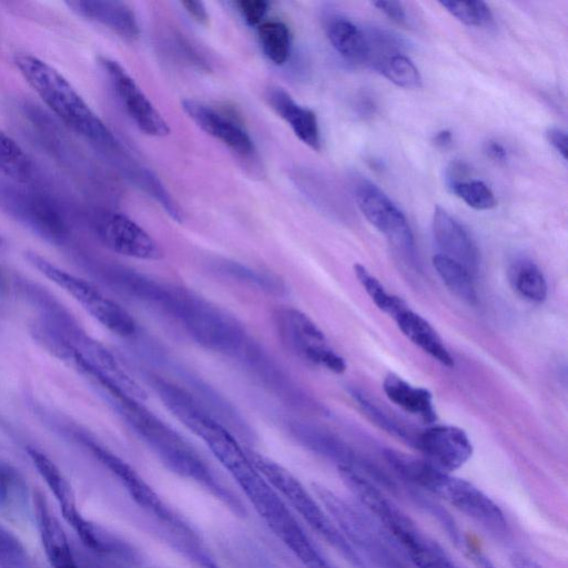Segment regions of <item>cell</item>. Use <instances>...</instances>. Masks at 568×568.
I'll return each instance as SVG.
<instances>
[{
  "label": "cell",
  "instance_id": "26",
  "mask_svg": "<svg viewBox=\"0 0 568 568\" xmlns=\"http://www.w3.org/2000/svg\"><path fill=\"white\" fill-rule=\"evenodd\" d=\"M265 99L272 110L284 120L294 134L307 146L321 150V131L316 113L301 105L280 87L267 89Z\"/></svg>",
  "mask_w": 568,
  "mask_h": 568
},
{
  "label": "cell",
  "instance_id": "34",
  "mask_svg": "<svg viewBox=\"0 0 568 568\" xmlns=\"http://www.w3.org/2000/svg\"><path fill=\"white\" fill-rule=\"evenodd\" d=\"M0 171L11 181L27 184L34 175V164L21 145L0 129Z\"/></svg>",
  "mask_w": 568,
  "mask_h": 568
},
{
  "label": "cell",
  "instance_id": "48",
  "mask_svg": "<svg viewBox=\"0 0 568 568\" xmlns=\"http://www.w3.org/2000/svg\"><path fill=\"white\" fill-rule=\"evenodd\" d=\"M546 138L552 148L566 160L568 144L566 132L559 128L552 126L547 130Z\"/></svg>",
  "mask_w": 568,
  "mask_h": 568
},
{
  "label": "cell",
  "instance_id": "10",
  "mask_svg": "<svg viewBox=\"0 0 568 568\" xmlns=\"http://www.w3.org/2000/svg\"><path fill=\"white\" fill-rule=\"evenodd\" d=\"M277 335L284 347L305 363L342 374L345 359L328 344L323 331L302 311L278 307L273 313Z\"/></svg>",
  "mask_w": 568,
  "mask_h": 568
},
{
  "label": "cell",
  "instance_id": "29",
  "mask_svg": "<svg viewBox=\"0 0 568 568\" xmlns=\"http://www.w3.org/2000/svg\"><path fill=\"white\" fill-rule=\"evenodd\" d=\"M383 389L387 398L406 413L426 424L437 420L433 395L428 389L414 386L393 373L385 376Z\"/></svg>",
  "mask_w": 568,
  "mask_h": 568
},
{
  "label": "cell",
  "instance_id": "47",
  "mask_svg": "<svg viewBox=\"0 0 568 568\" xmlns=\"http://www.w3.org/2000/svg\"><path fill=\"white\" fill-rule=\"evenodd\" d=\"M470 173L469 166L463 161L452 162L445 172V183L449 190L457 183L468 180L467 176Z\"/></svg>",
  "mask_w": 568,
  "mask_h": 568
},
{
  "label": "cell",
  "instance_id": "31",
  "mask_svg": "<svg viewBox=\"0 0 568 568\" xmlns=\"http://www.w3.org/2000/svg\"><path fill=\"white\" fill-rule=\"evenodd\" d=\"M212 267L224 277L255 287L268 295L284 296L287 294L285 281L273 272L254 268L229 258L214 260Z\"/></svg>",
  "mask_w": 568,
  "mask_h": 568
},
{
  "label": "cell",
  "instance_id": "39",
  "mask_svg": "<svg viewBox=\"0 0 568 568\" xmlns=\"http://www.w3.org/2000/svg\"><path fill=\"white\" fill-rule=\"evenodd\" d=\"M354 273L375 305L390 317L405 303L400 297L389 294L383 284L362 264H354Z\"/></svg>",
  "mask_w": 568,
  "mask_h": 568
},
{
  "label": "cell",
  "instance_id": "36",
  "mask_svg": "<svg viewBox=\"0 0 568 568\" xmlns=\"http://www.w3.org/2000/svg\"><path fill=\"white\" fill-rule=\"evenodd\" d=\"M351 397L359 407L361 412L378 428L389 435L414 446L416 435L400 422L389 415L363 390L352 387L348 389Z\"/></svg>",
  "mask_w": 568,
  "mask_h": 568
},
{
  "label": "cell",
  "instance_id": "20",
  "mask_svg": "<svg viewBox=\"0 0 568 568\" xmlns=\"http://www.w3.org/2000/svg\"><path fill=\"white\" fill-rule=\"evenodd\" d=\"M27 453L37 471L55 498L62 516L74 529L82 542H84L90 536L94 524L85 519L79 511L75 495L69 480L57 464L41 450L28 447Z\"/></svg>",
  "mask_w": 568,
  "mask_h": 568
},
{
  "label": "cell",
  "instance_id": "40",
  "mask_svg": "<svg viewBox=\"0 0 568 568\" xmlns=\"http://www.w3.org/2000/svg\"><path fill=\"white\" fill-rule=\"evenodd\" d=\"M449 191L475 210H490L497 205L494 192L481 180L463 181L452 186Z\"/></svg>",
  "mask_w": 568,
  "mask_h": 568
},
{
  "label": "cell",
  "instance_id": "38",
  "mask_svg": "<svg viewBox=\"0 0 568 568\" xmlns=\"http://www.w3.org/2000/svg\"><path fill=\"white\" fill-rule=\"evenodd\" d=\"M374 68L397 87L404 89L422 87V75L417 67L400 52L383 58L374 64Z\"/></svg>",
  "mask_w": 568,
  "mask_h": 568
},
{
  "label": "cell",
  "instance_id": "53",
  "mask_svg": "<svg viewBox=\"0 0 568 568\" xmlns=\"http://www.w3.org/2000/svg\"><path fill=\"white\" fill-rule=\"evenodd\" d=\"M199 562L202 568H220L212 560L206 558L205 556L200 557Z\"/></svg>",
  "mask_w": 568,
  "mask_h": 568
},
{
  "label": "cell",
  "instance_id": "42",
  "mask_svg": "<svg viewBox=\"0 0 568 568\" xmlns=\"http://www.w3.org/2000/svg\"><path fill=\"white\" fill-rule=\"evenodd\" d=\"M0 568H31L22 542L0 525Z\"/></svg>",
  "mask_w": 568,
  "mask_h": 568
},
{
  "label": "cell",
  "instance_id": "51",
  "mask_svg": "<svg viewBox=\"0 0 568 568\" xmlns=\"http://www.w3.org/2000/svg\"><path fill=\"white\" fill-rule=\"evenodd\" d=\"M509 562L513 568H545L528 555L519 551L509 556Z\"/></svg>",
  "mask_w": 568,
  "mask_h": 568
},
{
  "label": "cell",
  "instance_id": "2",
  "mask_svg": "<svg viewBox=\"0 0 568 568\" xmlns=\"http://www.w3.org/2000/svg\"><path fill=\"white\" fill-rule=\"evenodd\" d=\"M200 438L233 477L273 534L283 544L291 541L302 526L281 495L255 467L235 435L214 420Z\"/></svg>",
  "mask_w": 568,
  "mask_h": 568
},
{
  "label": "cell",
  "instance_id": "19",
  "mask_svg": "<svg viewBox=\"0 0 568 568\" xmlns=\"http://www.w3.org/2000/svg\"><path fill=\"white\" fill-rule=\"evenodd\" d=\"M99 276L119 293L145 305L165 311L172 285L163 284L146 274L119 264L98 267Z\"/></svg>",
  "mask_w": 568,
  "mask_h": 568
},
{
  "label": "cell",
  "instance_id": "46",
  "mask_svg": "<svg viewBox=\"0 0 568 568\" xmlns=\"http://www.w3.org/2000/svg\"><path fill=\"white\" fill-rule=\"evenodd\" d=\"M462 551L476 568H498L491 559L468 538Z\"/></svg>",
  "mask_w": 568,
  "mask_h": 568
},
{
  "label": "cell",
  "instance_id": "33",
  "mask_svg": "<svg viewBox=\"0 0 568 568\" xmlns=\"http://www.w3.org/2000/svg\"><path fill=\"white\" fill-rule=\"evenodd\" d=\"M509 281L516 293L531 303H542L547 297V282L541 270L531 261L521 258L509 268Z\"/></svg>",
  "mask_w": 568,
  "mask_h": 568
},
{
  "label": "cell",
  "instance_id": "45",
  "mask_svg": "<svg viewBox=\"0 0 568 568\" xmlns=\"http://www.w3.org/2000/svg\"><path fill=\"white\" fill-rule=\"evenodd\" d=\"M373 6L376 7L382 13H384L389 20L399 24L407 26L408 18L405 7L399 1H374Z\"/></svg>",
  "mask_w": 568,
  "mask_h": 568
},
{
  "label": "cell",
  "instance_id": "8",
  "mask_svg": "<svg viewBox=\"0 0 568 568\" xmlns=\"http://www.w3.org/2000/svg\"><path fill=\"white\" fill-rule=\"evenodd\" d=\"M313 489L324 509L352 547L364 560L365 558L369 559V567L373 565L376 568H404L393 549L392 539L385 531L379 530L368 517L328 488L313 484Z\"/></svg>",
  "mask_w": 568,
  "mask_h": 568
},
{
  "label": "cell",
  "instance_id": "28",
  "mask_svg": "<svg viewBox=\"0 0 568 568\" xmlns=\"http://www.w3.org/2000/svg\"><path fill=\"white\" fill-rule=\"evenodd\" d=\"M402 333L422 351L446 367L454 366V358L435 328L404 303L392 316Z\"/></svg>",
  "mask_w": 568,
  "mask_h": 568
},
{
  "label": "cell",
  "instance_id": "25",
  "mask_svg": "<svg viewBox=\"0 0 568 568\" xmlns=\"http://www.w3.org/2000/svg\"><path fill=\"white\" fill-rule=\"evenodd\" d=\"M41 544L52 568H79L68 537L41 493L32 497Z\"/></svg>",
  "mask_w": 568,
  "mask_h": 568
},
{
  "label": "cell",
  "instance_id": "5",
  "mask_svg": "<svg viewBox=\"0 0 568 568\" xmlns=\"http://www.w3.org/2000/svg\"><path fill=\"white\" fill-rule=\"evenodd\" d=\"M166 314L205 349L235 357L247 338L241 322L193 292L173 286Z\"/></svg>",
  "mask_w": 568,
  "mask_h": 568
},
{
  "label": "cell",
  "instance_id": "6",
  "mask_svg": "<svg viewBox=\"0 0 568 568\" xmlns=\"http://www.w3.org/2000/svg\"><path fill=\"white\" fill-rule=\"evenodd\" d=\"M247 454L266 480L322 539L354 567L371 568L352 547L327 511L290 470L255 452L247 449Z\"/></svg>",
  "mask_w": 568,
  "mask_h": 568
},
{
  "label": "cell",
  "instance_id": "16",
  "mask_svg": "<svg viewBox=\"0 0 568 568\" xmlns=\"http://www.w3.org/2000/svg\"><path fill=\"white\" fill-rule=\"evenodd\" d=\"M414 447L436 468L452 473L463 467L473 455L466 433L456 426H434L417 433Z\"/></svg>",
  "mask_w": 568,
  "mask_h": 568
},
{
  "label": "cell",
  "instance_id": "18",
  "mask_svg": "<svg viewBox=\"0 0 568 568\" xmlns=\"http://www.w3.org/2000/svg\"><path fill=\"white\" fill-rule=\"evenodd\" d=\"M291 436L310 450L334 460L337 466H348L359 473L375 478L379 475L377 468L361 458L347 444L329 430L303 420L287 423Z\"/></svg>",
  "mask_w": 568,
  "mask_h": 568
},
{
  "label": "cell",
  "instance_id": "43",
  "mask_svg": "<svg viewBox=\"0 0 568 568\" xmlns=\"http://www.w3.org/2000/svg\"><path fill=\"white\" fill-rule=\"evenodd\" d=\"M136 179L141 186L163 206L172 219L178 222L183 220L178 204L154 174L143 170L138 174Z\"/></svg>",
  "mask_w": 568,
  "mask_h": 568
},
{
  "label": "cell",
  "instance_id": "1",
  "mask_svg": "<svg viewBox=\"0 0 568 568\" xmlns=\"http://www.w3.org/2000/svg\"><path fill=\"white\" fill-rule=\"evenodd\" d=\"M106 400L164 466L173 473L204 486L229 507L235 509V511H241L242 507L239 501L217 480L209 465L192 445L145 407L141 400L128 394H116Z\"/></svg>",
  "mask_w": 568,
  "mask_h": 568
},
{
  "label": "cell",
  "instance_id": "23",
  "mask_svg": "<svg viewBox=\"0 0 568 568\" xmlns=\"http://www.w3.org/2000/svg\"><path fill=\"white\" fill-rule=\"evenodd\" d=\"M433 234L443 254L462 264L471 275L479 266L478 247L463 224L440 206L433 213Z\"/></svg>",
  "mask_w": 568,
  "mask_h": 568
},
{
  "label": "cell",
  "instance_id": "32",
  "mask_svg": "<svg viewBox=\"0 0 568 568\" xmlns=\"http://www.w3.org/2000/svg\"><path fill=\"white\" fill-rule=\"evenodd\" d=\"M433 266L447 288L463 302L475 305L477 292L471 273L444 254L433 256Z\"/></svg>",
  "mask_w": 568,
  "mask_h": 568
},
{
  "label": "cell",
  "instance_id": "27",
  "mask_svg": "<svg viewBox=\"0 0 568 568\" xmlns=\"http://www.w3.org/2000/svg\"><path fill=\"white\" fill-rule=\"evenodd\" d=\"M33 511V500L22 473L0 458V516L14 524L24 523Z\"/></svg>",
  "mask_w": 568,
  "mask_h": 568
},
{
  "label": "cell",
  "instance_id": "22",
  "mask_svg": "<svg viewBox=\"0 0 568 568\" xmlns=\"http://www.w3.org/2000/svg\"><path fill=\"white\" fill-rule=\"evenodd\" d=\"M149 384L168 410L197 437L216 420L186 387L152 374Z\"/></svg>",
  "mask_w": 568,
  "mask_h": 568
},
{
  "label": "cell",
  "instance_id": "12",
  "mask_svg": "<svg viewBox=\"0 0 568 568\" xmlns=\"http://www.w3.org/2000/svg\"><path fill=\"white\" fill-rule=\"evenodd\" d=\"M77 437L118 478L136 504L173 529L193 536L192 529L163 503L152 487L126 462L87 434L78 433Z\"/></svg>",
  "mask_w": 568,
  "mask_h": 568
},
{
  "label": "cell",
  "instance_id": "9",
  "mask_svg": "<svg viewBox=\"0 0 568 568\" xmlns=\"http://www.w3.org/2000/svg\"><path fill=\"white\" fill-rule=\"evenodd\" d=\"M0 211L48 242L62 244L69 237V224L60 206L26 184L0 179Z\"/></svg>",
  "mask_w": 568,
  "mask_h": 568
},
{
  "label": "cell",
  "instance_id": "30",
  "mask_svg": "<svg viewBox=\"0 0 568 568\" xmlns=\"http://www.w3.org/2000/svg\"><path fill=\"white\" fill-rule=\"evenodd\" d=\"M325 31L332 47L344 59L353 62L368 61L369 47L366 32L345 17L331 16Z\"/></svg>",
  "mask_w": 568,
  "mask_h": 568
},
{
  "label": "cell",
  "instance_id": "44",
  "mask_svg": "<svg viewBox=\"0 0 568 568\" xmlns=\"http://www.w3.org/2000/svg\"><path fill=\"white\" fill-rule=\"evenodd\" d=\"M235 6L246 24L254 27L263 22L270 3L265 0H240Z\"/></svg>",
  "mask_w": 568,
  "mask_h": 568
},
{
  "label": "cell",
  "instance_id": "14",
  "mask_svg": "<svg viewBox=\"0 0 568 568\" xmlns=\"http://www.w3.org/2000/svg\"><path fill=\"white\" fill-rule=\"evenodd\" d=\"M91 226L99 241L110 251L144 261L162 258L158 242L128 215L99 210L91 217Z\"/></svg>",
  "mask_w": 568,
  "mask_h": 568
},
{
  "label": "cell",
  "instance_id": "4",
  "mask_svg": "<svg viewBox=\"0 0 568 568\" xmlns=\"http://www.w3.org/2000/svg\"><path fill=\"white\" fill-rule=\"evenodd\" d=\"M385 459L405 480L439 497L491 531H503L507 520L499 506L470 481L443 471L424 458L386 449Z\"/></svg>",
  "mask_w": 568,
  "mask_h": 568
},
{
  "label": "cell",
  "instance_id": "52",
  "mask_svg": "<svg viewBox=\"0 0 568 568\" xmlns=\"http://www.w3.org/2000/svg\"><path fill=\"white\" fill-rule=\"evenodd\" d=\"M433 142L437 148L446 149L453 143V133L449 130H440L434 135Z\"/></svg>",
  "mask_w": 568,
  "mask_h": 568
},
{
  "label": "cell",
  "instance_id": "41",
  "mask_svg": "<svg viewBox=\"0 0 568 568\" xmlns=\"http://www.w3.org/2000/svg\"><path fill=\"white\" fill-rule=\"evenodd\" d=\"M439 4L466 26L483 27L493 21V13L484 1H440Z\"/></svg>",
  "mask_w": 568,
  "mask_h": 568
},
{
  "label": "cell",
  "instance_id": "49",
  "mask_svg": "<svg viewBox=\"0 0 568 568\" xmlns=\"http://www.w3.org/2000/svg\"><path fill=\"white\" fill-rule=\"evenodd\" d=\"M181 6L189 13V16L192 17V19L195 20L197 23H209V12L202 1L184 0L181 1Z\"/></svg>",
  "mask_w": 568,
  "mask_h": 568
},
{
  "label": "cell",
  "instance_id": "54",
  "mask_svg": "<svg viewBox=\"0 0 568 568\" xmlns=\"http://www.w3.org/2000/svg\"><path fill=\"white\" fill-rule=\"evenodd\" d=\"M0 244H1V239H0Z\"/></svg>",
  "mask_w": 568,
  "mask_h": 568
},
{
  "label": "cell",
  "instance_id": "15",
  "mask_svg": "<svg viewBox=\"0 0 568 568\" xmlns=\"http://www.w3.org/2000/svg\"><path fill=\"white\" fill-rule=\"evenodd\" d=\"M99 63L123 109L144 134L162 138L170 133L169 123L121 63L100 57Z\"/></svg>",
  "mask_w": 568,
  "mask_h": 568
},
{
  "label": "cell",
  "instance_id": "17",
  "mask_svg": "<svg viewBox=\"0 0 568 568\" xmlns=\"http://www.w3.org/2000/svg\"><path fill=\"white\" fill-rule=\"evenodd\" d=\"M181 106L202 131L220 141L236 155L245 159L254 155L253 140L234 119L194 99L183 100Z\"/></svg>",
  "mask_w": 568,
  "mask_h": 568
},
{
  "label": "cell",
  "instance_id": "24",
  "mask_svg": "<svg viewBox=\"0 0 568 568\" xmlns=\"http://www.w3.org/2000/svg\"><path fill=\"white\" fill-rule=\"evenodd\" d=\"M65 4L79 17L108 28L126 41H135L140 37L136 14L122 1L70 0Z\"/></svg>",
  "mask_w": 568,
  "mask_h": 568
},
{
  "label": "cell",
  "instance_id": "21",
  "mask_svg": "<svg viewBox=\"0 0 568 568\" xmlns=\"http://www.w3.org/2000/svg\"><path fill=\"white\" fill-rule=\"evenodd\" d=\"M174 368L178 371V376L184 381L186 388L220 424L242 439L247 442L254 439V432L250 424L223 394L192 371L181 365Z\"/></svg>",
  "mask_w": 568,
  "mask_h": 568
},
{
  "label": "cell",
  "instance_id": "13",
  "mask_svg": "<svg viewBox=\"0 0 568 568\" xmlns=\"http://www.w3.org/2000/svg\"><path fill=\"white\" fill-rule=\"evenodd\" d=\"M354 193L366 220L387 237L394 250L414 260L416 250L412 230L406 216L390 197L367 180H361Z\"/></svg>",
  "mask_w": 568,
  "mask_h": 568
},
{
  "label": "cell",
  "instance_id": "50",
  "mask_svg": "<svg viewBox=\"0 0 568 568\" xmlns=\"http://www.w3.org/2000/svg\"><path fill=\"white\" fill-rule=\"evenodd\" d=\"M486 155L499 163H504L507 160V150L497 141L489 140L484 145Z\"/></svg>",
  "mask_w": 568,
  "mask_h": 568
},
{
  "label": "cell",
  "instance_id": "37",
  "mask_svg": "<svg viewBox=\"0 0 568 568\" xmlns=\"http://www.w3.org/2000/svg\"><path fill=\"white\" fill-rule=\"evenodd\" d=\"M400 548L416 568H458L446 551L422 530Z\"/></svg>",
  "mask_w": 568,
  "mask_h": 568
},
{
  "label": "cell",
  "instance_id": "35",
  "mask_svg": "<svg viewBox=\"0 0 568 568\" xmlns=\"http://www.w3.org/2000/svg\"><path fill=\"white\" fill-rule=\"evenodd\" d=\"M257 38L264 55L275 65H283L291 52L292 34L281 20H266L257 26Z\"/></svg>",
  "mask_w": 568,
  "mask_h": 568
},
{
  "label": "cell",
  "instance_id": "7",
  "mask_svg": "<svg viewBox=\"0 0 568 568\" xmlns=\"http://www.w3.org/2000/svg\"><path fill=\"white\" fill-rule=\"evenodd\" d=\"M24 257L40 274L69 294L110 332L123 338L136 336L139 327L133 316L92 283L61 268L36 252L28 251Z\"/></svg>",
  "mask_w": 568,
  "mask_h": 568
},
{
  "label": "cell",
  "instance_id": "11",
  "mask_svg": "<svg viewBox=\"0 0 568 568\" xmlns=\"http://www.w3.org/2000/svg\"><path fill=\"white\" fill-rule=\"evenodd\" d=\"M235 358L250 377L283 404L304 412H323V407L258 342L248 337Z\"/></svg>",
  "mask_w": 568,
  "mask_h": 568
},
{
  "label": "cell",
  "instance_id": "3",
  "mask_svg": "<svg viewBox=\"0 0 568 568\" xmlns=\"http://www.w3.org/2000/svg\"><path fill=\"white\" fill-rule=\"evenodd\" d=\"M13 62L26 82L68 128L100 149H119L110 129L55 68L30 53H17Z\"/></svg>",
  "mask_w": 568,
  "mask_h": 568
}]
</instances>
